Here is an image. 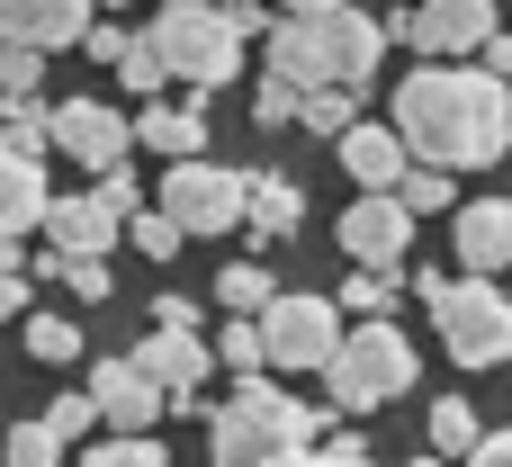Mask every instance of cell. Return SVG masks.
Masks as SVG:
<instances>
[{
  "mask_svg": "<svg viewBox=\"0 0 512 467\" xmlns=\"http://www.w3.org/2000/svg\"><path fill=\"white\" fill-rule=\"evenodd\" d=\"M333 144H342V171L360 180V198H378V189H396V180L414 171V153H405L396 126H369V117H360V126H342Z\"/></svg>",
  "mask_w": 512,
  "mask_h": 467,
  "instance_id": "9a60e30c",
  "label": "cell"
},
{
  "mask_svg": "<svg viewBox=\"0 0 512 467\" xmlns=\"http://www.w3.org/2000/svg\"><path fill=\"white\" fill-rule=\"evenodd\" d=\"M297 126H315V135L360 126V90H306V99H297Z\"/></svg>",
  "mask_w": 512,
  "mask_h": 467,
  "instance_id": "4316f807",
  "label": "cell"
},
{
  "mask_svg": "<svg viewBox=\"0 0 512 467\" xmlns=\"http://www.w3.org/2000/svg\"><path fill=\"white\" fill-rule=\"evenodd\" d=\"M279 467H378V459H369V450H360L351 432H333L324 450H297V459H279Z\"/></svg>",
  "mask_w": 512,
  "mask_h": 467,
  "instance_id": "836d02e7",
  "label": "cell"
},
{
  "mask_svg": "<svg viewBox=\"0 0 512 467\" xmlns=\"http://www.w3.org/2000/svg\"><path fill=\"white\" fill-rule=\"evenodd\" d=\"M54 144H63L90 180H108V171H126V153H135V117H117V108H99V99H63V108H54Z\"/></svg>",
  "mask_w": 512,
  "mask_h": 467,
  "instance_id": "30bf717a",
  "label": "cell"
},
{
  "mask_svg": "<svg viewBox=\"0 0 512 467\" xmlns=\"http://www.w3.org/2000/svg\"><path fill=\"white\" fill-rule=\"evenodd\" d=\"M27 351H36L45 369H63V360H81V333H72L63 315H27Z\"/></svg>",
  "mask_w": 512,
  "mask_h": 467,
  "instance_id": "1f68e13d",
  "label": "cell"
},
{
  "mask_svg": "<svg viewBox=\"0 0 512 467\" xmlns=\"http://www.w3.org/2000/svg\"><path fill=\"white\" fill-rule=\"evenodd\" d=\"M378 27H387V45H414V54H477L495 36V0H414Z\"/></svg>",
  "mask_w": 512,
  "mask_h": 467,
  "instance_id": "9c48e42d",
  "label": "cell"
},
{
  "mask_svg": "<svg viewBox=\"0 0 512 467\" xmlns=\"http://www.w3.org/2000/svg\"><path fill=\"white\" fill-rule=\"evenodd\" d=\"M144 45H153L162 72L189 81V90H225V81L243 72V27H234V9H207V0L153 9V36H144Z\"/></svg>",
  "mask_w": 512,
  "mask_h": 467,
  "instance_id": "5b68a950",
  "label": "cell"
},
{
  "mask_svg": "<svg viewBox=\"0 0 512 467\" xmlns=\"http://www.w3.org/2000/svg\"><path fill=\"white\" fill-rule=\"evenodd\" d=\"M423 288V306H432V324H441V351L459 360V369H504L512 360V297L495 279H441V270H423L414 279Z\"/></svg>",
  "mask_w": 512,
  "mask_h": 467,
  "instance_id": "277c9868",
  "label": "cell"
},
{
  "mask_svg": "<svg viewBox=\"0 0 512 467\" xmlns=\"http://www.w3.org/2000/svg\"><path fill=\"white\" fill-rule=\"evenodd\" d=\"M405 387H414V342H405L396 324H351L342 351L324 360L333 414H378V405H396Z\"/></svg>",
  "mask_w": 512,
  "mask_h": 467,
  "instance_id": "8992f818",
  "label": "cell"
},
{
  "mask_svg": "<svg viewBox=\"0 0 512 467\" xmlns=\"http://www.w3.org/2000/svg\"><path fill=\"white\" fill-rule=\"evenodd\" d=\"M45 207H54V189H45V162L0 144V234H9V243H18V234H36V225H45Z\"/></svg>",
  "mask_w": 512,
  "mask_h": 467,
  "instance_id": "ac0fdd59",
  "label": "cell"
},
{
  "mask_svg": "<svg viewBox=\"0 0 512 467\" xmlns=\"http://www.w3.org/2000/svg\"><path fill=\"white\" fill-rule=\"evenodd\" d=\"M414 467H450V459H414Z\"/></svg>",
  "mask_w": 512,
  "mask_h": 467,
  "instance_id": "ee69618b",
  "label": "cell"
},
{
  "mask_svg": "<svg viewBox=\"0 0 512 467\" xmlns=\"http://www.w3.org/2000/svg\"><path fill=\"white\" fill-rule=\"evenodd\" d=\"M216 297H225V315H261V306L279 297V279H270L261 261H234V270L216 279Z\"/></svg>",
  "mask_w": 512,
  "mask_h": 467,
  "instance_id": "d4e9b609",
  "label": "cell"
},
{
  "mask_svg": "<svg viewBox=\"0 0 512 467\" xmlns=\"http://www.w3.org/2000/svg\"><path fill=\"white\" fill-rule=\"evenodd\" d=\"M297 99H306L297 81H261V108H252V117H261V126L279 135V126H297Z\"/></svg>",
  "mask_w": 512,
  "mask_h": 467,
  "instance_id": "e575fe53",
  "label": "cell"
},
{
  "mask_svg": "<svg viewBox=\"0 0 512 467\" xmlns=\"http://www.w3.org/2000/svg\"><path fill=\"white\" fill-rule=\"evenodd\" d=\"M207 9H234V0H207Z\"/></svg>",
  "mask_w": 512,
  "mask_h": 467,
  "instance_id": "f6af8a7d",
  "label": "cell"
},
{
  "mask_svg": "<svg viewBox=\"0 0 512 467\" xmlns=\"http://www.w3.org/2000/svg\"><path fill=\"white\" fill-rule=\"evenodd\" d=\"M0 144H9V153H45V144H54V108H45L36 90L9 99V108H0Z\"/></svg>",
  "mask_w": 512,
  "mask_h": 467,
  "instance_id": "603a6c76",
  "label": "cell"
},
{
  "mask_svg": "<svg viewBox=\"0 0 512 467\" xmlns=\"http://www.w3.org/2000/svg\"><path fill=\"white\" fill-rule=\"evenodd\" d=\"M81 396H90V405H99V423H117V432H153V423L171 414V396H162L135 360H99Z\"/></svg>",
  "mask_w": 512,
  "mask_h": 467,
  "instance_id": "7c38bea8",
  "label": "cell"
},
{
  "mask_svg": "<svg viewBox=\"0 0 512 467\" xmlns=\"http://www.w3.org/2000/svg\"><path fill=\"white\" fill-rule=\"evenodd\" d=\"M243 225L270 243V234H297L306 225V189L288 171H243Z\"/></svg>",
  "mask_w": 512,
  "mask_h": 467,
  "instance_id": "d6986e66",
  "label": "cell"
},
{
  "mask_svg": "<svg viewBox=\"0 0 512 467\" xmlns=\"http://www.w3.org/2000/svg\"><path fill=\"white\" fill-rule=\"evenodd\" d=\"M117 81H126V90H144V99H153V90H162V81H171V72H162V54H153V45H144V36H135V45H126V63H117Z\"/></svg>",
  "mask_w": 512,
  "mask_h": 467,
  "instance_id": "d6a6232c",
  "label": "cell"
},
{
  "mask_svg": "<svg viewBox=\"0 0 512 467\" xmlns=\"http://www.w3.org/2000/svg\"><path fill=\"white\" fill-rule=\"evenodd\" d=\"M126 360H135V369H144L171 405H180V396H198V387H207V369H216V351H207L198 333H144Z\"/></svg>",
  "mask_w": 512,
  "mask_h": 467,
  "instance_id": "5bb4252c",
  "label": "cell"
},
{
  "mask_svg": "<svg viewBox=\"0 0 512 467\" xmlns=\"http://www.w3.org/2000/svg\"><path fill=\"white\" fill-rule=\"evenodd\" d=\"M0 467H63V441H54V423L36 414V423H9V450Z\"/></svg>",
  "mask_w": 512,
  "mask_h": 467,
  "instance_id": "484cf974",
  "label": "cell"
},
{
  "mask_svg": "<svg viewBox=\"0 0 512 467\" xmlns=\"http://www.w3.org/2000/svg\"><path fill=\"white\" fill-rule=\"evenodd\" d=\"M180 234H225V225H243V171H225V162H171L162 171V198H153Z\"/></svg>",
  "mask_w": 512,
  "mask_h": 467,
  "instance_id": "52a82bcc",
  "label": "cell"
},
{
  "mask_svg": "<svg viewBox=\"0 0 512 467\" xmlns=\"http://www.w3.org/2000/svg\"><path fill=\"white\" fill-rule=\"evenodd\" d=\"M459 467H512V432H486V441H477Z\"/></svg>",
  "mask_w": 512,
  "mask_h": 467,
  "instance_id": "b9f144b4",
  "label": "cell"
},
{
  "mask_svg": "<svg viewBox=\"0 0 512 467\" xmlns=\"http://www.w3.org/2000/svg\"><path fill=\"white\" fill-rule=\"evenodd\" d=\"M90 36V0H0V54L27 45V54H54V45H81Z\"/></svg>",
  "mask_w": 512,
  "mask_h": 467,
  "instance_id": "4fadbf2b",
  "label": "cell"
},
{
  "mask_svg": "<svg viewBox=\"0 0 512 467\" xmlns=\"http://www.w3.org/2000/svg\"><path fill=\"white\" fill-rule=\"evenodd\" d=\"M36 270H45V279H63V288H72V297H81V306H99V297H108V288H117V279H108V270H99V261H72V252H45V261H36Z\"/></svg>",
  "mask_w": 512,
  "mask_h": 467,
  "instance_id": "f546056e",
  "label": "cell"
},
{
  "mask_svg": "<svg viewBox=\"0 0 512 467\" xmlns=\"http://www.w3.org/2000/svg\"><path fill=\"white\" fill-rule=\"evenodd\" d=\"M135 144H153L162 162H198V144H207V117H198V108H171V99H144V117H135Z\"/></svg>",
  "mask_w": 512,
  "mask_h": 467,
  "instance_id": "ffe728a7",
  "label": "cell"
},
{
  "mask_svg": "<svg viewBox=\"0 0 512 467\" xmlns=\"http://www.w3.org/2000/svg\"><path fill=\"white\" fill-rule=\"evenodd\" d=\"M45 234H54V252H72V261H99V252L126 234V216H108L99 189H90V198H54V207H45Z\"/></svg>",
  "mask_w": 512,
  "mask_h": 467,
  "instance_id": "e0dca14e",
  "label": "cell"
},
{
  "mask_svg": "<svg viewBox=\"0 0 512 467\" xmlns=\"http://www.w3.org/2000/svg\"><path fill=\"white\" fill-rule=\"evenodd\" d=\"M81 45H90V63H108V72H117V63H126V45H135V36H126V27H90V36H81Z\"/></svg>",
  "mask_w": 512,
  "mask_h": 467,
  "instance_id": "f35d334b",
  "label": "cell"
},
{
  "mask_svg": "<svg viewBox=\"0 0 512 467\" xmlns=\"http://www.w3.org/2000/svg\"><path fill=\"white\" fill-rule=\"evenodd\" d=\"M234 378H270V342H261V315H225V342H207Z\"/></svg>",
  "mask_w": 512,
  "mask_h": 467,
  "instance_id": "44dd1931",
  "label": "cell"
},
{
  "mask_svg": "<svg viewBox=\"0 0 512 467\" xmlns=\"http://www.w3.org/2000/svg\"><path fill=\"white\" fill-rule=\"evenodd\" d=\"M387 63V27L369 9H306L270 27V81L297 90H369Z\"/></svg>",
  "mask_w": 512,
  "mask_h": 467,
  "instance_id": "7a4b0ae2",
  "label": "cell"
},
{
  "mask_svg": "<svg viewBox=\"0 0 512 467\" xmlns=\"http://www.w3.org/2000/svg\"><path fill=\"white\" fill-rule=\"evenodd\" d=\"M459 270L468 279L512 270V198H468L459 207Z\"/></svg>",
  "mask_w": 512,
  "mask_h": 467,
  "instance_id": "2e32d148",
  "label": "cell"
},
{
  "mask_svg": "<svg viewBox=\"0 0 512 467\" xmlns=\"http://www.w3.org/2000/svg\"><path fill=\"white\" fill-rule=\"evenodd\" d=\"M306 9H360V0H288V18H306Z\"/></svg>",
  "mask_w": 512,
  "mask_h": 467,
  "instance_id": "7bdbcfd3",
  "label": "cell"
},
{
  "mask_svg": "<svg viewBox=\"0 0 512 467\" xmlns=\"http://www.w3.org/2000/svg\"><path fill=\"white\" fill-rule=\"evenodd\" d=\"M36 81H45V54H27V45H9V54H0V90H9V99H27Z\"/></svg>",
  "mask_w": 512,
  "mask_h": 467,
  "instance_id": "8d00e7d4",
  "label": "cell"
},
{
  "mask_svg": "<svg viewBox=\"0 0 512 467\" xmlns=\"http://www.w3.org/2000/svg\"><path fill=\"white\" fill-rule=\"evenodd\" d=\"M504 297H512V288H504Z\"/></svg>",
  "mask_w": 512,
  "mask_h": 467,
  "instance_id": "7dc6e473",
  "label": "cell"
},
{
  "mask_svg": "<svg viewBox=\"0 0 512 467\" xmlns=\"http://www.w3.org/2000/svg\"><path fill=\"white\" fill-rule=\"evenodd\" d=\"M90 189H99V207H108V216H135V207H144V189H135L126 171H108V180H90Z\"/></svg>",
  "mask_w": 512,
  "mask_h": 467,
  "instance_id": "74e56055",
  "label": "cell"
},
{
  "mask_svg": "<svg viewBox=\"0 0 512 467\" xmlns=\"http://www.w3.org/2000/svg\"><path fill=\"white\" fill-rule=\"evenodd\" d=\"M387 126L432 171H486V162L512 153V90L495 72H468V63H423L396 90V117Z\"/></svg>",
  "mask_w": 512,
  "mask_h": 467,
  "instance_id": "6da1fadb",
  "label": "cell"
},
{
  "mask_svg": "<svg viewBox=\"0 0 512 467\" xmlns=\"http://www.w3.org/2000/svg\"><path fill=\"white\" fill-rule=\"evenodd\" d=\"M333 423V405H297L279 378H234L225 414L207 423V459L216 467H279L297 450H315Z\"/></svg>",
  "mask_w": 512,
  "mask_h": 467,
  "instance_id": "3957f363",
  "label": "cell"
},
{
  "mask_svg": "<svg viewBox=\"0 0 512 467\" xmlns=\"http://www.w3.org/2000/svg\"><path fill=\"white\" fill-rule=\"evenodd\" d=\"M342 315H360V324H396V279H387V270H351V279H342Z\"/></svg>",
  "mask_w": 512,
  "mask_h": 467,
  "instance_id": "cb8c5ba5",
  "label": "cell"
},
{
  "mask_svg": "<svg viewBox=\"0 0 512 467\" xmlns=\"http://www.w3.org/2000/svg\"><path fill=\"white\" fill-rule=\"evenodd\" d=\"M477 441H486L477 405H468V396H441V405H432V459H468Z\"/></svg>",
  "mask_w": 512,
  "mask_h": 467,
  "instance_id": "7402d4cb",
  "label": "cell"
},
{
  "mask_svg": "<svg viewBox=\"0 0 512 467\" xmlns=\"http://www.w3.org/2000/svg\"><path fill=\"white\" fill-rule=\"evenodd\" d=\"M405 243H414V216H405V198H396V189H378V198H351V207H342V252H351L360 270H396V261H405Z\"/></svg>",
  "mask_w": 512,
  "mask_h": 467,
  "instance_id": "8fae6325",
  "label": "cell"
},
{
  "mask_svg": "<svg viewBox=\"0 0 512 467\" xmlns=\"http://www.w3.org/2000/svg\"><path fill=\"white\" fill-rule=\"evenodd\" d=\"M45 423H54V441H81V432L99 423V405H90V396H54V405H45Z\"/></svg>",
  "mask_w": 512,
  "mask_h": 467,
  "instance_id": "d590c367",
  "label": "cell"
},
{
  "mask_svg": "<svg viewBox=\"0 0 512 467\" xmlns=\"http://www.w3.org/2000/svg\"><path fill=\"white\" fill-rule=\"evenodd\" d=\"M153 333H198V306L189 297H153Z\"/></svg>",
  "mask_w": 512,
  "mask_h": 467,
  "instance_id": "ab89813d",
  "label": "cell"
},
{
  "mask_svg": "<svg viewBox=\"0 0 512 467\" xmlns=\"http://www.w3.org/2000/svg\"><path fill=\"white\" fill-rule=\"evenodd\" d=\"M126 243H135L144 261H171V252H180L189 234H180V225H171L162 207H135V216H126Z\"/></svg>",
  "mask_w": 512,
  "mask_h": 467,
  "instance_id": "f1b7e54d",
  "label": "cell"
},
{
  "mask_svg": "<svg viewBox=\"0 0 512 467\" xmlns=\"http://www.w3.org/2000/svg\"><path fill=\"white\" fill-rule=\"evenodd\" d=\"M108 9H126V0H108Z\"/></svg>",
  "mask_w": 512,
  "mask_h": 467,
  "instance_id": "bcb514c9",
  "label": "cell"
},
{
  "mask_svg": "<svg viewBox=\"0 0 512 467\" xmlns=\"http://www.w3.org/2000/svg\"><path fill=\"white\" fill-rule=\"evenodd\" d=\"M477 72H495V81H504V90H512V36H504V27H495V36L477 45Z\"/></svg>",
  "mask_w": 512,
  "mask_h": 467,
  "instance_id": "60d3db41",
  "label": "cell"
},
{
  "mask_svg": "<svg viewBox=\"0 0 512 467\" xmlns=\"http://www.w3.org/2000/svg\"><path fill=\"white\" fill-rule=\"evenodd\" d=\"M261 342H270V369H324L342 351V306L333 297H270L261 306Z\"/></svg>",
  "mask_w": 512,
  "mask_h": 467,
  "instance_id": "ba28073f",
  "label": "cell"
},
{
  "mask_svg": "<svg viewBox=\"0 0 512 467\" xmlns=\"http://www.w3.org/2000/svg\"><path fill=\"white\" fill-rule=\"evenodd\" d=\"M81 467H171V450H162L153 432H117V441H99Z\"/></svg>",
  "mask_w": 512,
  "mask_h": 467,
  "instance_id": "4dcf8cb0",
  "label": "cell"
},
{
  "mask_svg": "<svg viewBox=\"0 0 512 467\" xmlns=\"http://www.w3.org/2000/svg\"><path fill=\"white\" fill-rule=\"evenodd\" d=\"M396 198H405V216H441L459 189H450V171H432V162H414L405 180H396Z\"/></svg>",
  "mask_w": 512,
  "mask_h": 467,
  "instance_id": "83f0119b",
  "label": "cell"
}]
</instances>
